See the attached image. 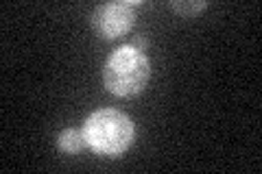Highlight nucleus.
I'll list each match as a JSON object with an SVG mask.
<instances>
[{
    "label": "nucleus",
    "instance_id": "nucleus-5",
    "mask_svg": "<svg viewBox=\"0 0 262 174\" xmlns=\"http://www.w3.org/2000/svg\"><path fill=\"white\" fill-rule=\"evenodd\" d=\"M208 3H170V9H173L175 13H179L182 18H194L196 13L206 11Z\"/></svg>",
    "mask_w": 262,
    "mask_h": 174
},
{
    "label": "nucleus",
    "instance_id": "nucleus-3",
    "mask_svg": "<svg viewBox=\"0 0 262 174\" xmlns=\"http://www.w3.org/2000/svg\"><path fill=\"white\" fill-rule=\"evenodd\" d=\"M142 3H105L98 5L92 13V29L103 39H118L134 27V7Z\"/></svg>",
    "mask_w": 262,
    "mask_h": 174
},
{
    "label": "nucleus",
    "instance_id": "nucleus-1",
    "mask_svg": "<svg viewBox=\"0 0 262 174\" xmlns=\"http://www.w3.org/2000/svg\"><path fill=\"white\" fill-rule=\"evenodd\" d=\"M151 79V63L142 51L134 46H122L114 51L105 63L103 81L107 92L127 98L140 94Z\"/></svg>",
    "mask_w": 262,
    "mask_h": 174
},
{
    "label": "nucleus",
    "instance_id": "nucleus-4",
    "mask_svg": "<svg viewBox=\"0 0 262 174\" xmlns=\"http://www.w3.org/2000/svg\"><path fill=\"white\" fill-rule=\"evenodd\" d=\"M57 146H59L61 153H68V155H77L81 151H85L88 148V139H85V133L83 129H66L59 133V137H57Z\"/></svg>",
    "mask_w": 262,
    "mask_h": 174
},
{
    "label": "nucleus",
    "instance_id": "nucleus-2",
    "mask_svg": "<svg viewBox=\"0 0 262 174\" xmlns=\"http://www.w3.org/2000/svg\"><path fill=\"white\" fill-rule=\"evenodd\" d=\"M88 146L103 157H118L134 142V122L116 109H98L85 120Z\"/></svg>",
    "mask_w": 262,
    "mask_h": 174
},
{
    "label": "nucleus",
    "instance_id": "nucleus-6",
    "mask_svg": "<svg viewBox=\"0 0 262 174\" xmlns=\"http://www.w3.org/2000/svg\"><path fill=\"white\" fill-rule=\"evenodd\" d=\"M129 46H134V48H138V51H144V48L146 46H149V44H146V41L142 39V37H134V39H131V44Z\"/></svg>",
    "mask_w": 262,
    "mask_h": 174
}]
</instances>
